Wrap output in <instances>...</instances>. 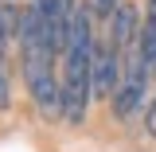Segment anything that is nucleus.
Returning <instances> with one entry per match:
<instances>
[{
	"mask_svg": "<svg viewBox=\"0 0 156 152\" xmlns=\"http://www.w3.org/2000/svg\"><path fill=\"white\" fill-rule=\"evenodd\" d=\"M94 19H90V4H78L70 16V31H66V51H62V70H58V94H62V117L70 125H82V117L90 109L94 97Z\"/></svg>",
	"mask_w": 156,
	"mask_h": 152,
	"instance_id": "obj_1",
	"label": "nucleus"
},
{
	"mask_svg": "<svg viewBox=\"0 0 156 152\" xmlns=\"http://www.w3.org/2000/svg\"><path fill=\"white\" fill-rule=\"evenodd\" d=\"M121 78H125V55L109 39H101L98 51H94V94L98 97H113Z\"/></svg>",
	"mask_w": 156,
	"mask_h": 152,
	"instance_id": "obj_2",
	"label": "nucleus"
},
{
	"mask_svg": "<svg viewBox=\"0 0 156 152\" xmlns=\"http://www.w3.org/2000/svg\"><path fill=\"white\" fill-rule=\"evenodd\" d=\"M136 31H140V19H136V4L121 0V4L113 8V16H109V31H105V39H109L117 51L129 58V51L136 47Z\"/></svg>",
	"mask_w": 156,
	"mask_h": 152,
	"instance_id": "obj_3",
	"label": "nucleus"
},
{
	"mask_svg": "<svg viewBox=\"0 0 156 152\" xmlns=\"http://www.w3.org/2000/svg\"><path fill=\"white\" fill-rule=\"evenodd\" d=\"M136 55L144 58V66L156 70V0H144V19H140V31H136Z\"/></svg>",
	"mask_w": 156,
	"mask_h": 152,
	"instance_id": "obj_4",
	"label": "nucleus"
},
{
	"mask_svg": "<svg viewBox=\"0 0 156 152\" xmlns=\"http://www.w3.org/2000/svg\"><path fill=\"white\" fill-rule=\"evenodd\" d=\"M144 133L156 140V97L148 101V109H144Z\"/></svg>",
	"mask_w": 156,
	"mask_h": 152,
	"instance_id": "obj_5",
	"label": "nucleus"
},
{
	"mask_svg": "<svg viewBox=\"0 0 156 152\" xmlns=\"http://www.w3.org/2000/svg\"><path fill=\"white\" fill-rule=\"evenodd\" d=\"M117 4H121V0H98V8H101V16H105V19L113 16V8H117Z\"/></svg>",
	"mask_w": 156,
	"mask_h": 152,
	"instance_id": "obj_6",
	"label": "nucleus"
}]
</instances>
